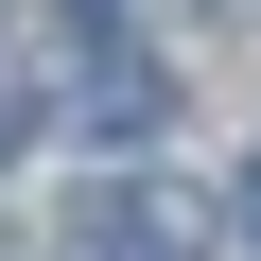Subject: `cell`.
<instances>
[{
    "label": "cell",
    "mask_w": 261,
    "mask_h": 261,
    "mask_svg": "<svg viewBox=\"0 0 261 261\" xmlns=\"http://www.w3.org/2000/svg\"><path fill=\"white\" fill-rule=\"evenodd\" d=\"M18 140H35V87H18V70H0V157H18Z\"/></svg>",
    "instance_id": "obj_3"
},
{
    "label": "cell",
    "mask_w": 261,
    "mask_h": 261,
    "mask_svg": "<svg viewBox=\"0 0 261 261\" xmlns=\"http://www.w3.org/2000/svg\"><path fill=\"white\" fill-rule=\"evenodd\" d=\"M226 226H244V244H261V157H244V192H226Z\"/></svg>",
    "instance_id": "obj_4"
},
{
    "label": "cell",
    "mask_w": 261,
    "mask_h": 261,
    "mask_svg": "<svg viewBox=\"0 0 261 261\" xmlns=\"http://www.w3.org/2000/svg\"><path fill=\"white\" fill-rule=\"evenodd\" d=\"M157 122H174V87H157L140 53H105V70L70 87V140H105V157H122V140H157Z\"/></svg>",
    "instance_id": "obj_2"
},
{
    "label": "cell",
    "mask_w": 261,
    "mask_h": 261,
    "mask_svg": "<svg viewBox=\"0 0 261 261\" xmlns=\"http://www.w3.org/2000/svg\"><path fill=\"white\" fill-rule=\"evenodd\" d=\"M70 18H122V0H70Z\"/></svg>",
    "instance_id": "obj_5"
},
{
    "label": "cell",
    "mask_w": 261,
    "mask_h": 261,
    "mask_svg": "<svg viewBox=\"0 0 261 261\" xmlns=\"http://www.w3.org/2000/svg\"><path fill=\"white\" fill-rule=\"evenodd\" d=\"M53 261H209V209L157 192V174H105V192L53 226Z\"/></svg>",
    "instance_id": "obj_1"
}]
</instances>
